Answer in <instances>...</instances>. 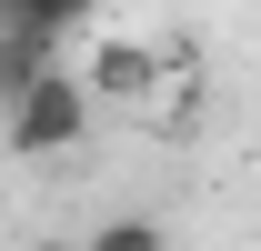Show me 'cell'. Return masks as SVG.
Segmentation results:
<instances>
[{"mask_svg": "<svg viewBox=\"0 0 261 251\" xmlns=\"http://www.w3.org/2000/svg\"><path fill=\"white\" fill-rule=\"evenodd\" d=\"M40 70H61V31H40V20H0V101H20Z\"/></svg>", "mask_w": 261, "mask_h": 251, "instance_id": "cell-2", "label": "cell"}, {"mask_svg": "<svg viewBox=\"0 0 261 251\" xmlns=\"http://www.w3.org/2000/svg\"><path fill=\"white\" fill-rule=\"evenodd\" d=\"M91 10H100V0H0V20H40V31H81V20H91Z\"/></svg>", "mask_w": 261, "mask_h": 251, "instance_id": "cell-4", "label": "cell"}, {"mask_svg": "<svg viewBox=\"0 0 261 251\" xmlns=\"http://www.w3.org/2000/svg\"><path fill=\"white\" fill-rule=\"evenodd\" d=\"M91 121H100V101H91V81H81L70 61H61V70H40L20 101H0V141H10L20 161L81 151V141H91Z\"/></svg>", "mask_w": 261, "mask_h": 251, "instance_id": "cell-1", "label": "cell"}, {"mask_svg": "<svg viewBox=\"0 0 261 251\" xmlns=\"http://www.w3.org/2000/svg\"><path fill=\"white\" fill-rule=\"evenodd\" d=\"M91 101H100V111L151 101V51H141V40H111V51H100V70H91Z\"/></svg>", "mask_w": 261, "mask_h": 251, "instance_id": "cell-3", "label": "cell"}, {"mask_svg": "<svg viewBox=\"0 0 261 251\" xmlns=\"http://www.w3.org/2000/svg\"><path fill=\"white\" fill-rule=\"evenodd\" d=\"M81 251H171V231H161V221H100Z\"/></svg>", "mask_w": 261, "mask_h": 251, "instance_id": "cell-5", "label": "cell"}]
</instances>
